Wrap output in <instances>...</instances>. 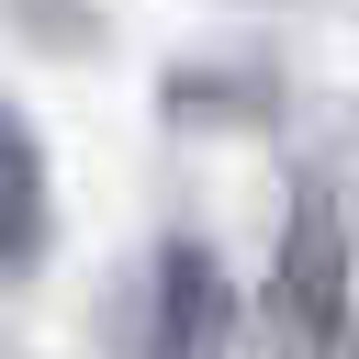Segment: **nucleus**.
<instances>
[{
    "instance_id": "f257e3e1",
    "label": "nucleus",
    "mask_w": 359,
    "mask_h": 359,
    "mask_svg": "<svg viewBox=\"0 0 359 359\" xmlns=\"http://www.w3.org/2000/svg\"><path fill=\"white\" fill-rule=\"evenodd\" d=\"M269 303H280L303 337H325V325L348 314V213H337V191H292V224H280Z\"/></svg>"
},
{
    "instance_id": "f03ea898",
    "label": "nucleus",
    "mask_w": 359,
    "mask_h": 359,
    "mask_svg": "<svg viewBox=\"0 0 359 359\" xmlns=\"http://www.w3.org/2000/svg\"><path fill=\"white\" fill-rule=\"evenodd\" d=\"M224 314H236V292H224V269H213V247L202 236H168L157 247V359H213V337H224Z\"/></svg>"
},
{
    "instance_id": "7ed1b4c3",
    "label": "nucleus",
    "mask_w": 359,
    "mask_h": 359,
    "mask_svg": "<svg viewBox=\"0 0 359 359\" xmlns=\"http://www.w3.org/2000/svg\"><path fill=\"white\" fill-rule=\"evenodd\" d=\"M45 224H56V202H45V146H34V123H22L11 90H0V258L22 269V258L45 247Z\"/></svg>"
}]
</instances>
